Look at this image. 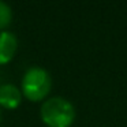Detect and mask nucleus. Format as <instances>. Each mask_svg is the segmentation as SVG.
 <instances>
[{
	"instance_id": "nucleus-1",
	"label": "nucleus",
	"mask_w": 127,
	"mask_h": 127,
	"mask_svg": "<svg viewBox=\"0 0 127 127\" xmlns=\"http://www.w3.org/2000/svg\"><path fill=\"white\" fill-rule=\"evenodd\" d=\"M40 118L47 127H70L75 120V108L67 98L53 96L41 104Z\"/></svg>"
},
{
	"instance_id": "nucleus-6",
	"label": "nucleus",
	"mask_w": 127,
	"mask_h": 127,
	"mask_svg": "<svg viewBox=\"0 0 127 127\" xmlns=\"http://www.w3.org/2000/svg\"><path fill=\"white\" fill-rule=\"evenodd\" d=\"M0 122H1V113H0Z\"/></svg>"
},
{
	"instance_id": "nucleus-4",
	"label": "nucleus",
	"mask_w": 127,
	"mask_h": 127,
	"mask_svg": "<svg viewBox=\"0 0 127 127\" xmlns=\"http://www.w3.org/2000/svg\"><path fill=\"white\" fill-rule=\"evenodd\" d=\"M22 92L14 83L0 85V107L4 109H17L22 102Z\"/></svg>"
},
{
	"instance_id": "nucleus-5",
	"label": "nucleus",
	"mask_w": 127,
	"mask_h": 127,
	"mask_svg": "<svg viewBox=\"0 0 127 127\" xmlns=\"http://www.w3.org/2000/svg\"><path fill=\"white\" fill-rule=\"evenodd\" d=\"M12 22V8L6 3L0 0V32L6 30Z\"/></svg>"
},
{
	"instance_id": "nucleus-3",
	"label": "nucleus",
	"mask_w": 127,
	"mask_h": 127,
	"mask_svg": "<svg viewBox=\"0 0 127 127\" xmlns=\"http://www.w3.org/2000/svg\"><path fill=\"white\" fill-rule=\"evenodd\" d=\"M18 49V38L12 32H0V66L8 64Z\"/></svg>"
},
{
	"instance_id": "nucleus-2",
	"label": "nucleus",
	"mask_w": 127,
	"mask_h": 127,
	"mask_svg": "<svg viewBox=\"0 0 127 127\" xmlns=\"http://www.w3.org/2000/svg\"><path fill=\"white\" fill-rule=\"evenodd\" d=\"M52 88V78L45 68L33 66L25 71L21 81V92L29 101L38 102L47 100Z\"/></svg>"
}]
</instances>
